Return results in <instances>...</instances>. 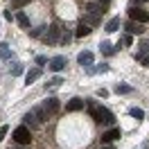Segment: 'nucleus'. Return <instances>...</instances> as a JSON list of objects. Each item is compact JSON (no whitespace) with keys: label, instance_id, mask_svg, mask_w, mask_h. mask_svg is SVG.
I'll return each instance as SVG.
<instances>
[{"label":"nucleus","instance_id":"obj_31","mask_svg":"<svg viewBox=\"0 0 149 149\" xmlns=\"http://www.w3.org/2000/svg\"><path fill=\"white\" fill-rule=\"evenodd\" d=\"M95 2H100V5H102V7H106V5H109V2H111V0H95Z\"/></svg>","mask_w":149,"mask_h":149},{"label":"nucleus","instance_id":"obj_33","mask_svg":"<svg viewBox=\"0 0 149 149\" xmlns=\"http://www.w3.org/2000/svg\"><path fill=\"white\" fill-rule=\"evenodd\" d=\"M9 149H20V147H9Z\"/></svg>","mask_w":149,"mask_h":149},{"label":"nucleus","instance_id":"obj_4","mask_svg":"<svg viewBox=\"0 0 149 149\" xmlns=\"http://www.w3.org/2000/svg\"><path fill=\"white\" fill-rule=\"evenodd\" d=\"M43 43L45 45H54V43H59V38H61V29H59V25H47L45 27V34H43Z\"/></svg>","mask_w":149,"mask_h":149},{"label":"nucleus","instance_id":"obj_19","mask_svg":"<svg viewBox=\"0 0 149 149\" xmlns=\"http://www.w3.org/2000/svg\"><path fill=\"white\" fill-rule=\"evenodd\" d=\"M102 54H106V56H111V54H115V47L111 45V43H109V41H102Z\"/></svg>","mask_w":149,"mask_h":149},{"label":"nucleus","instance_id":"obj_23","mask_svg":"<svg viewBox=\"0 0 149 149\" xmlns=\"http://www.w3.org/2000/svg\"><path fill=\"white\" fill-rule=\"evenodd\" d=\"M43 34H45V25H43V27H36V29H32V32H29V36H32V38H41Z\"/></svg>","mask_w":149,"mask_h":149},{"label":"nucleus","instance_id":"obj_17","mask_svg":"<svg viewBox=\"0 0 149 149\" xmlns=\"http://www.w3.org/2000/svg\"><path fill=\"white\" fill-rule=\"evenodd\" d=\"M113 91H115L118 95H129V93H133V86H129V84H118Z\"/></svg>","mask_w":149,"mask_h":149},{"label":"nucleus","instance_id":"obj_15","mask_svg":"<svg viewBox=\"0 0 149 149\" xmlns=\"http://www.w3.org/2000/svg\"><path fill=\"white\" fill-rule=\"evenodd\" d=\"M93 32V27H88L86 23H79V27H77V32H74V36L77 38H84V36H88Z\"/></svg>","mask_w":149,"mask_h":149},{"label":"nucleus","instance_id":"obj_21","mask_svg":"<svg viewBox=\"0 0 149 149\" xmlns=\"http://www.w3.org/2000/svg\"><path fill=\"white\" fill-rule=\"evenodd\" d=\"M16 20H18V25H20V27H25V29L29 27V18L25 16V14H18V16H16Z\"/></svg>","mask_w":149,"mask_h":149},{"label":"nucleus","instance_id":"obj_26","mask_svg":"<svg viewBox=\"0 0 149 149\" xmlns=\"http://www.w3.org/2000/svg\"><path fill=\"white\" fill-rule=\"evenodd\" d=\"M7 131H9V127H7V124H2V127H0V142L5 140V136H7Z\"/></svg>","mask_w":149,"mask_h":149},{"label":"nucleus","instance_id":"obj_3","mask_svg":"<svg viewBox=\"0 0 149 149\" xmlns=\"http://www.w3.org/2000/svg\"><path fill=\"white\" fill-rule=\"evenodd\" d=\"M23 120H25V127H27V129L29 127H38V124H43V122L47 120V113L43 111V106H34L32 111L25 113Z\"/></svg>","mask_w":149,"mask_h":149},{"label":"nucleus","instance_id":"obj_22","mask_svg":"<svg viewBox=\"0 0 149 149\" xmlns=\"http://www.w3.org/2000/svg\"><path fill=\"white\" fill-rule=\"evenodd\" d=\"M61 84H63V77H59V74H56V77H52V79L47 81V86H50V88H56V86H61Z\"/></svg>","mask_w":149,"mask_h":149},{"label":"nucleus","instance_id":"obj_27","mask_svg":"<svg viewBox=\"0 0 149 149\" xmlns=\"http://www.w3.org/2000/svg\"><path fill=\"white\" fill-rule=\"evenodd\" d=\"M122 43H124V45H131V43H133L131 34H124V36H122Z\"/></svg>","mask_w":149,"mask_h":149},{"label":"nucleus","instance_id":"obj_5","mask_svg":"<svg viewBox=\"0 0 149 149\" xmlns=\"http://www.w3.org/2000/svg\"><path fill=\"white\" fill-rule=\"evenodd\" d=\"M14 142L16 145H29L32 142V131L25 127V124H20L14 129Z\"/></svg>","mask_w":149,"mask_h":149},{"label":"nucleus","instance_id":"obj_29","mask_svg":"<svg viewBox=\"0 0 149 149\" xmlns=\"http://www.w3.org/2000/svg\"><path fill=\"white\" fill-rule=\"evenodd\" d=\"M45 61H47V56H43V54H41V56H36V63H38V65H43Z\"/></svg>","mask_w":149,"mask_h":149},{"label":"nucleus","instance_id":"obj_30","mask_svg":"<svg viewBox=\"0 0 149 149\" xmlns=\"http://www.w3.org/2000/svg\"><path fill=\"white\" fill-rule=\"evenodd\" d=\"M106 95H109V91H106V88H100V91H97V97H106Z\"/></svg>","mask_w":149,"mask_h":149},{"label":"nucleus","instance_id":"obj_16","mask_svg":"<svg viewBox=\"0 0 149 149\" xmlns=\"http://www.w3.org/2000/svg\"><path fill=\"white\" fill-rule=\"evenodd\" d=\"M118 27H120V16H113L111 20H109V23H106V32H109V34H113V32H118Z\"/></svg>","mask_w":149,"mask_h":149},{"label":"nucleus","instance_id":"obj_13","mask_svg":"<svg viewBox=\"0 0 149 149\" xmlns=\"http://www.w3.org/2000/svg\"><path fill=\"white\" fill-rule=\"evenodd\" d=\"M124 27H127L129 34H142V32H145V25H138V23H133V20H129Z\"/></svg>","mask_w":149,"mask_h":149},{"label":"nucleus","instance_id":"obj_6","mask_svg":"<svg viewBox=\"0 0 149 149\" xmlns=\"http://www.w3.org/2000/svg\"><path fill=\"white\" fill-rule=\"evenodd\" d=\"M129 16L133 23H138V25H145L149 20V11H145L142 7H136V5H131L129 7Z\"/></svg>","mask_w":149,"mask_h":149},{"label":"nucleus","instance_id":"obj_8","mask_svg":"<svg viewBox=\"0 0 149 149\" xmlns=\"http://www.w3.org/2000/svg\"><path fill=\"white\" fill-rule=\"evenodd\" d=\"M43 111H45L47 115H54V113L59 111V100H56V97H47L45 104H43Z\"/></svg>","mask_w":149,"mask_h":149},{"label":"nucleus","instance_id":"obj_1","mask_svg":"<svg viewBox=\"0 0 149 149\" xmlns=\"http://www.w3.org/2000/svg\"><path fill=\"white\" fill-rule=\"evenodd\" d=\"M84 102H88V111H91V115H93L100 124H109V127L115 124V115H113L106 106H97L93 100H84Z\"/></svg>","mask_w":149,"mask_h":149},{"label":"nucleus","instance_id":"obj_20","mask_svg":"<svg viewBox=\"0 0 149 149\" xmlns=\"http://www.w3.org/2000/svg\"><path fill=\"white\" fill-rule=\"evenodd\" d=\"M9 74L11 77H18V74H23V63H14L9 68Z\"/></svg>","mask_w":149,"mask_h":149},{"label":"nucleus","instance_id":"obj_28","mask_svg":"<svg viewBox=\"0 0 149 149\" xmlns=\"http://www.w3.org/2000/svg\"><path fill=\"white\" fill-rule=\"evenodd\" d=\"M109 70H111V68H109L106 63H102L100 68H95V72H109Z\"/></svg>","mask_w":149,"mask_h":149},{"label":"nucleus","instance_id":"obj_12","mask_svg":"<svg viewBox=\"0 0 149 149\" xmlns=\"http://www.w3.org/2000/svg\"><path fill=\"white\" fill-rule=\"evenodd\" d=\"M147 54H149V41L145 38V41H140V43H138V52H136V59L140 61L142 56H147Z\"/></svg>","mask_w":149,"mask_h":149},{"label":"nucleus","instance_id":"obj_24","mask_svg":"<svg viewBox=\"0 0 149 149\" xmlns=\"http://www.w3.org/2000/svg\"><path fill=\"white\" fill-rule=\"evenodd\" d=\"M59 41H61V43H63V45H68V43H70V41H72V32H68V29H65L63 34H61V38H59Z\"/></svg>","mask_w":149,"mask_h":149},{"label":"nucleus","instance_id":"obj_11","mask_svg":"<svg viewBox=\"0 0 149 149\" xmlns=\"http://www.w3.org/2000/svg\"><path fill=\"white\" fill-rule=\"evenodd\" d=\"M118 138H122V131L118 129V127H113V129H109L102 136V142H111V140H118Z\"/></svg>","mask_w":149,"mask_h":149},{"label":"nucleus","instance_id":"obj_14","mask_svg":"<svg viewBox=\"0 0 149 149\" xmlns=\"http://www.w3.org/2000/svg\"><path fill=\"white\" fill-rule=\"evenodd\" d=\"M41 72H43L41 68H32V70H29V72L25 74V81H27V84H34L38 77H41Z\"/></svg>","mask_w":149,"mask_h":149},{"label":"nucleus","instance_id":"obj_7","mask_svg":"<svg viewBox=\"0 0 149 149\" xmlns=\"http://www.w3.org/2000/svg\"><path fill=\"white\" fill-rule=\"evenodd\" d=\"M47 68H50L52 72H61V70L65 68V56H61V54H59V56H52Z\"/></svg>","mask_w":149,"mask_h":149},{"label":"nucleus","instance_id":"obj_10","mask_svg":"<svg viewBox=\"0 0 149 149\" xmlns=\"http://www.w3.org/2000/svg\"><path fill=\"white\" fill-rule=\"evenodd\" d=\"M93 52H88V50H84V52H79V56H77V61H79V65H84V68H88V65H93Z\"/></svg>","mask_w":149,"mask_h":149},{"label":"nucleus","instance_id":"obj_18","mask_svg":"<svg viewBox=\"0 0 149 149\" xmlns=\"http://www.w3.org/2000/svg\"><path fill=\"white\" fill-rule=\"evenodd\" d=\"M129 115H131V118H136L138 122H142V118H145V111H142V109H138V106H133V109H129Z\"/></svg>","mask_w":149,"mask_h":149},{"label":"nucleus","instance_id":"obj_32","mask_svg":"<svg viewBox=\"0 0 149 149\" xmlns=\"http://www.w3.org/2000/svg\"><path fill=\"white\" fill-rule=\"evenodd\" d=\"M100 149H113V147H100Z\"/></svg>","mask_w":149,"mask_h":149},{"label":"nucleus","instance_id":"obj_25","mask_svg":"<svg viewBox=\"0 0 149 149\" xmlns=\"http://www.w3.org/2000/svg\"><path fill=\"white\" fill-rule=\"evenodd\" d=\"M27 2L29 0H11V7H14V9H20V7H25Z\"/></svg>","mask_w":149,"mask_h":149},{"label":"nucleus","instance_id":"obj_2","mask_svg":"<svg viewBox=\"0 0 149 149\" xmlns=\"http://www.w3.org/2000/svg\"><path fill=\"white\" fill-rule=\"evenodd\" d=\"M86 14H84V20L81 23H86L88 27H93V25H97L100 20H102V14H104V7L100 5V2H86Z\"/></svg>","mask_w":149,"mask_h":149},{"label":"nucleus","instance_id":"obj_9","mask_svg":"<svg viewBox=\"0 0 149 149\" xmlns=\"http://www.w3.org/2000/svg\"><path fill=\"white\" fill-rule=\"evenodd\" d=\"M84 100H81V97H72V100H70V102L65 104V111L68 113H74V111H81V109H84Z\"/></svg>","mask_w":149,"mask_h":149}]
</instances>
